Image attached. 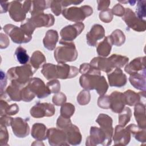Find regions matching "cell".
Wrapping results in <instances>:
<instances>
[{
    "mask_svg": "<svg viewBox=\"0 0 146 146\" xmlns=\"http://www.w3.org/2000/svg\"><path fill=\"white\" fill-rule=\"evenodd\" d=\"M129 61V58L125 56L112 54L109 58L98 56L94 58L90 62V64L106 73L110 72L115 68H121L124 66Z\"/></svg>",
    "mask_w": 146,
    "mask_h": 146,
    "instance_id": "cell-1",
    "label": "cell"
},
{
    "mask_svg": "<svg viewBox=\"0 0 146 146\" xmlns=\"http://www.w3.org/2000/svg\"><path fill=\"white\" fill-rule=\"evenodd\" d=\"M82 87L86 90H95L99 95H104L108 88V83L103 76L94 74H82L79 79Z\"/></svg>",
    "mask_w": 146,
    "mask_h": 146,
    "instance_id": "cell-2",
    "label": "cell"
},
{
    "mask_svg": "<svg viewBox=\"0 0 146 146\" xmlns=\"http://www.w3.org/2000/svg\"><path fill=\"white\" fill-rule=\"evenodd\" d=\"M36 71L31 64H24L10 68L7 72V76L11 82L25 85L31 79Z\"/></svg>",
    "mask_w": 146,
    "mask_h": 146,
    "instance_id": "cell-3",
    "label": "cell"
},
{
    "mask_svg": "<svg viewBox=\"0 0 146 146\" xmlns=\"http://www.w3.org/2000/svg\"><path fill=\"white\" fill-rule=\"evenodd\" d=\"M59 44L62 46L56 48L54 51V58L58 63L72 62L76 59L78 52L75 45L72 42L60 40Z\"/></svg>",
    "mask_w": 146,
    "mask_h": 146,
    "instance_id": "cell-4",
    "label": "cell"
},
{
    "mask_svg": "<svg viewBox=\"0 0 146 146\" xmlns=\"http://www.w3.org/2000/svg\"><path fill=\"white\" fill-rule=\"evenodd\" d=\"M92 13V8L87 5L80 7H71L68 9H64L62 11V14L66 19L76 23L83 21L86 17L90 16Z\"/></svg>",
    "mask_w": 146,
    "mask_h": 146,
    "instance_id": "cell-5",
    "label": "cell"
},
{
    "mask_svg": "<svg viewBox=\"0 0 146 146\" xmlns=\"http://www.w3.org/2000/svg\"><path fill=\"white\" fill-rule=\"evenodd\" d=\"M3 30L15 43H26L30 42L32 38V35L28 34L22 28L11 24L4 26Z\"/></svg>",
    "mask_w": 146,
    "mask_h": 146,
    "instance_id": "cell-6",
    "label": "cell"
},
{
    "mask_svg": "<svg viewBox=\"0 0 146 146\" xmlns=\"http://www.w3.org/2000/svg\"><path fill=\"white\" fill-rule=\"evenodd\" d=\"M122 19L129 28L136 31H144L146 29L145 21L137 18L135 13L129 8L125 9V13L123 16Z\"/></svg>",
    "mask_w": 146,
    "mask_h": 146,
    "instance_id": "cell-7",
    "label": "cell"
},
{
    "mask_svg": "<svg viewBox=\"0 0 146 146\" xmlns=\"http://www.w3.org/2000/svg\"><path fill=\"white\" fill-rule=\"evenodd\" d=\"M109 145L111 143L108 139L106 133L101 128L96 127H91L90 135L86 139V145Z\"/></svg>",
    "mask_w": 146,
    "mask_h": 146,
    "instance_id": "cell-8",
    "label": "cell"
},
{
    "mask_svg": "<svg viewBox=\"0 0 146 146\" xmlns=\"http://www.w3.org/2000/svg\"><path fill=\"white\" fill-rule=\"evenodd\" d=\"M29 90L39 99L47 97L51 94L50 90L43 81L39 78H33L26 84Z\"/></svg>",
    "mask_w": 146,
    "mask_h": 146,
    "instance_id": "cell-9",
    "label": "cell"
},
{
    "mask_svg": "<svg viewBox=\"0 0 146 146\" xmlns=\"http://www.w3.org/2000/svg\"><path fill=\"white\" fill-rule=\"evenodd\" d=\"M84 25L82 22L76 23L63 27L60 32L61 40L66 42L74 40L84 30Z\"/></svg>",
    "mask_w": 146,
    "mask_h": 146,
    "instance_id": "cell-10",
    "label": "cell"
},
{
    "mask_svg": "<svg viewBox=\"0 0 146 146\" xmlns=\"http://www.w3.org/2000/svg\"><path fill=\"white\" fill-rule=\"evenodd\" d=\"M29 19L35 29L52 26L55 22L54 17L52 14H44L43 12L31 14Z\"/></svg>",
    "mask_w": 146,
    "mask_h": 146,
    "instance_id": "cell-11",
    "label": "cell"
},
{
    "mask_svg": "<svg viewBox=\"0 0 146 146\" xmlns=\"http://www.w3.org/2000/svg\"><path fill=\"white\" fill-rule=\"evenodd\" d=\"M55 112L54 106L48 103H38L30 110L31 115L35 118L50 117L53 116Z\"/></svg>",
    "mask_w": 146,
    "mask_h": 146,
    "instance_id": "cell-12",
    "label": "cell"
},
{
    "mask_svg": "<svg viewBox=\"0 0 146 146\" xmlns=\"http://www.w3.org/2000/svg\"><path fill=\"white\" fill-rule=\"evenodd\" d=\"M47 138L51 145H68L66 135L63 129L51 128L47 130Z\"/></svg>",
    "mask_w": 146,
    "mask_h": 146,
    "instance_id": "cell-13",
    "label": "cell"
},
{
    "mask_svg": "<svg viewBox=\"0 0 146 146\" xmlns=\"http://www.w3.org/2000/svg\"><path fill=\"white\" fill-rule=\"evenodd\" d=\"M79 71L77 67L70 66L65 63H59L55 65V79H70L75 77L78 74Z\"/></svg>",
    "mask_w": 146,
    "mask_h": 146,
    "instance_id": "cell-14",
    "label": "cell"
},
{
    "mask_svg": "<svg viewBox=\"0 0 146 146\" xmlns=\"http://www.w3.org/2000/svg\"><path fill=\"white\" fill-rule=\"evenodd\" d=\"M8 10L10 18L15 22H21L26 18L27 12L21 1H14L9 2Z\"/></svg>",
    "mask_w": 146,
    "mask_h": 146,
    "instance_id": "cell-15",
    "label": "cell"
},
{
    "mask_svg": "<svg viewBox=\"0 0 146 146\" xmlns=\"http://www.w3.org/2000/svg\"><path fill=\"white\" fill-rule=\"evenodd\" d=\"M11 125L14 134L18 137H25L29 134L30 127L27 119L19 117L14 118Z\"/></svg>",
    "mask_w": 146,
    "mask_h": 146,
    "instance_id": "cell-16",
    "label": "cell"
},
{
    "mask_svg": "<svg viewBox=\"0 0 146 146\" xmlns=\"http://www.w3.org/2000/svg\"><path fill=\"white\" fill-rule=\"evenodd\" d=\"M107 74L111 87H121L127 83V76L123 74L120 68H115L110 72Z\"/></svg>",
    "mask_w": 146,
    "mask_h": 146,
    "instance_id": "cell-17",
    "label": "cell"
},
{
    "mask_svg": "<svg viewBox=\"0 0 146 146\" xmlns=\"http://www.w3.org/2000/svg\"><path fill=\"white\" fill-rule=\"evenodd\" d=\"M105 35L104 27L99 24L92 26L90 31L86 34L87 44L90 46H96L98 40L102 39Z\"/></svg>",
    "mask_w": 146,
    "mask_h": 146,
    "instance_id": "cell-18",
    "label": "cell"
},
{
    "mask_svg": "<svg viewBox=\"0 0 146 146\" xmlns=\"http://www.w3.org/2000/svg\"><path fill=\"white\" fill-rule=\"evenodd\" d=\"M115 145H126L131 140V132L127 128H124V127L117 125L115 127V133L113 136Z\"/></svg>",
    "mask_w": 146,
    "mask_h": 146,
    "instance_id": "cell-19",
    "label": "cell"
},
{
    "mask_svg": "<svg viewBox=\"0 0 146 146\" xmlns=\"http://www.w3.org/2000/svg\"><path fill=\"white\" fill-rule=\"evenodd\" d=\"M145 56L138 57L132 60L125 67L124 71L129 75L145 73Z\"/></svg>",
    "mask_w": 146,
    "mask_h": 146,
    "instance_id": "cell-20",
    "label": "cell"
},
{
    "mask_svg": "<svg viewBox=\"0 0 146 146\" xmlns=\"http://www.w3.org/2000/svg\"><path fill=\"white\" fill-rule=\"evenodd\" d=\"M96 121L100 125V128L106 133L108 140L111 143L113 132L112 118L106 114L100 113L98 116Z\"/></svg>",
    "mask_w": 146,
    "mask_h": 146,
    "instance_id": "cell-21",
    "label": "cell"
},
{
    "mask_svg": "<svg viewBox=\"0 0 146 146\" xmlns=\"http://www.w3.org/2000/svg\"><path fill=\"white\" fill-rule=\"evenodd\" d=\"M110 96V108L117 113H120L124 108L125 101L123 93L119 91H114Z\"/></svg>",
    "mask_w": 146,
    "mask_h": 146,
    "instance_id": "cell-22",
    "label": "cell"
},
{
    "mask_svg": "<svg viewBox=\"0 0 146 146\" xmlns=\"http://www.w3.org/2000/svg\"><path fill=\"white\" fill-rule=\"evenodd\" d=\"M63 130L66 133L67 141L69 145H76L80 143L82 135L78 127L71 123Z\"/></svg>",
    "mask_w": 146,
    "mask_h": 146,
    "instance_id": "cell-23",
    "label": "cell"
},
{
    "mask_svg": "<svg viewBox=\"0 0 146 146\" xmlns=\"http://www.w3.org/2000/svg\"><path fill=\"white\" fill-rule=\"evenodd\" d=\"M125 104L129 106H135L138 103L145 104V91L136 93L133 91L128 90L124 93Z\"/></svg>",
    "mask_w": 146,
    "mask_h": 146,
    "instance_id": "cell-24",
    "label": "cell"
},
{
    "mask_svg": "<svg viewBox=\"0 0 146 146\" xmlns=\"http://www.w3.org/2000/svg\"><path fill=\"white\" fill-rule=\"evenodd\" d=\"M25 85L19 84L15 82H11L10 85L6 88L5 95L7 96L5 98L8 99L9 101H18L21 100V91Z\"/></svg>",
    "mask_w": 146,
    "mask_h": 146,
    "instance_id": "cell-25",
    "label": "cell"
},
{
    "mask_svg": "<svg viewBox=\"0 0 146 146\" xmlns=\"http://www.w3.org/2000/svg\"><path fill=\"white\" fill-rule=\"evenodd\" d=\"M134 116L138 126L143 129L146 128L145 104L138 103L135 105Z\"/></svg>",
    "mask_w": 146,
    "mask_h": 146,
    "instance_id": "cell-26",
    "label": "cell"
},
{
    "mask_svg": "<svg viewBox=\"0 0 146 146\" xmlns=\"http://www.w3.org/2000/svg\"><path fill=\"white\" fill-rule=\"evenodd\" d=\"M58 40V32L54 30H49L46 33L45 36L43 39V43L45 48L51 51L55 48Z\"/></svg>",
    "mask_w": 146,
    "mask_h": 146,
    "instance_id": "cell-27",
    "label": "cell"
},
{
    "mask_svg": "<svg viewBox=\"0 0 146 146\" xmlns=\"http://www.w3.org/2000/svg\"><path fill=\"white\" fill-rule=\"evenodd\" d=\"M47 128L42 123H35L31 129V136L38 140H44L47 138Z\"/></svg>",
    "mask_w": 146,
    "mask_h": 146,
    "instance_id": "cell-28",
    "label": "cell"
},
{
    "mask_svg": "<svg viewBox=\"0 0 146 146\" xmlns=\"http://www.w3.org/2000/svg\"><path fill=\"white\" fill-rule=\"evenodd\" d=\"M129 80L131 85L136 89L145 91V73H137L131 75Z\"/></svg>",
    "mask_w": 146,
    "mask_h": 146,
    "instance_id": "cell-29",
    "label": "cell"
},
{
    "mask_svg": "<svg viewBox=\"0 0 146 146\" xmlns=\"http://www.w3.org/2000/svg\"><path fill=\"white\" fill-rule=\"evenodd\" d=\"M112 44L110 35L106 36L97 46L96 51L98 54L103 57L107 56L111 52Z\"/></svg>",
    "mask_w": 146,
    "mask_h": 146,
    "instance_id": "cell-30",
    "label": "cell"
},
{
    "mask_svg": "<svg viewBox=\"0 0 146 146\" xmlns=\"http://www.w3.org/2000/svg\"><path fill=\"white\" fill-rule=\"evenodd\" d=\"M132 133V136L139 142L145 143L146 141L145 129L140 128L134 124H129L126 127Z\"/></svg>",
    "mask_w": 146,
    "mask_h": 146,
    "instance_id": "cell-31",
    "label": "cell"
},
{
    "mask_svg": "<svg viewBox=\"0 0 146 146\" xmlns=\"http://www.w3.org/2000/svg\"><path fill=\"white\" fill-rule=\"evenodd\" d=\"M1 116L5 115H14L19 111V107L17 104L9 105L2 99L1 100Z\"/></svg>",
    "mask_w": 146,
    "mask_h": 146,
    "instance_id": "cell-32",
    "label": "cell"
},
{
    "mask_svg": "<svg viewBox=\"0 0 146 146\" xmlns=\"http://www.w3.org/2000/svg\"><path fill=\"white\" fill-rule=\"evenodd\" d=\"M46 62V59L43 54L40 51L37 50L33 53L30 59V64L37 70Z\"/></svg>",
    "mask_w": 146,
    "mask_h": 146,
    "instance_id": "cell-33",
    "label": "cell"
},
{
    "mask_svg": "<svg viewBox=\"0 0 146 146\" xmlns=\"http://www.w3.org/2000/svg\"><path fill=\"white\" fill-rule=\"evenodd\" d=\"M51 1H32L31 14L43 12L44 10L50 7Z\"/></svg>",
    "mask_w": 146,
    "mask_h": 146,
    "instance_id": "cell-34",
    "label": "cell"
},
{
    "mask_svg": "<svg viewBox=\"0 0 146 146\" xmlns=\"http://www.w3.org/2000/svg\"><path fill=\"white\" fill-rule=\"evenodd\" d=\"M112 44L116 46H120L125 42V37L123 31L119 29L114 30L110 35Z\"/></svg>",
    "mask_w": 146,
    "mask_h": 146,
    "instance_id": "cell-35",
    "label": "cell"
},
{
    "mask_svg": "<svg viewBox=\"0 0 146 146\" xmlns=\"http://www.w3.org/2000/svg\"><path fill=\"white\" fill-rule=\"evenodd\" d=\"M41 72L47 80L55 79V65L52 63L44 64L42 66Z\"/></svg>",
    "mask_w": 146,
    "mask_h": 146,
    "instance_id": "cell-36",
    "label": "cell"
},
{
    "mask_svg": "<svg viewBox=\"0 0 146 146\" xmlns=\"http://www.w3.org/2000/svg\"><path fill=\"white\" fill-rule=\"evenodd\" d=\"M15 55L17 60L21 64H26L29 60V56L27 53V51L21 46H19L17 48Z\"/></svg>",
    "mask_w": 146,
    "mask_h": 146,
    "instance_id": "cell-37",
    "label": "cell"
},
{
    "mask_svg": "<svg viewBox=\"0 0 146 146\" xmlns=\"http://www.w3.org/2000/svg\"><path fill=\"white\" fill-rule=\"evenodd\" d=\"M132 115L131 110L128 107H125L119 115V123L120 125L124 127L129 121Z\"/></svg>",
    "mask_w": 146,
    "mask_h": 146,
    "instance_id": "cell-38",
    "label": "cell"
},
{
    "mask_svg": "<svg viewBox=\"0 0 146 146\" xmlns=\"http://www.w3.org/2000/svg\"><path fill=\"white\" fill-rule=\"evenodd\" d=\"M79 72L82 74H94L101 75V71L95 67L92 66L90 63H83L80 65Z\"/></svg>",
    "mask_w": 146,
    "mask_h": 146,
    "instance_id": "cell-39",
    "label": "cell"
},
{
    "mask_svg": "<svg viewBox=\"0 0 146 146\" xmlns=\"http://www.w3.org/2000/svg\"><path fill=\"white\" fill-rule=\"evenodd\" d=\"M75 112V107L70 103H64L61 106L60 115L67 118H70Z\"/></svg>",
    "mask_w": 146,
    "mask_h": 146,
    "instance_id": "cell-40",
    "label": "cell"
},
{
    "mask_svg": "<svg viewBox=\"0 0 146 146\" xmlns=\"http://www.w3.org/2000/svg\"><path fill=\"white\" fill-rule=\"evenodd\" d=\"M146 1L145 0L138 1L137 2V7L136 14L137 18L140 19H144L146 16Z\"/></svg>",
    "mask_w": 146,
    "mask_h": 146,
    "instance_id": "cell-41",
    "label": "cell"
},
{
    "mask_svg": "<svg viewBox=\"0 0 146 146\" xmlns=\"http://www.w3.org/2000/svg\"><path fill=\"white\" fill-rule=\"evenodd\" d=\"M91 99L90 92L88 91L82 90L80 92L77 96V102L81 106H84L87 104Z\"/></svg>",
    "mask_w": 146,
    "mask_h": 146,
    "instance_id": "cell-42",
    "label": "cell"
},
{
    "mask_svg": "<svg viewBox=\"0 0 146 146\" xmlns=\"http://www.w3.org/2000/svg\"><path fill=\"white\" fill-rule=\"evenodd\" d=\"M35 95L29 90L26 84L22 89L21 100L24 102H29L31 101L35 98Z\"/></svg>",
    "mask_w": 146,
    "mask_h": 146,
    "instance_id": "cell-43",
    "label": "cell"
},
{
    "mask_svg": "<svg viewBox=\"0 0 146 146\" xmlns=\"http://www.w3.org/2000/svg\"><path fill=\"white\" fill-rule=\"evenodd\" d=\"M50 7L51 11L55 15H59L62 13L63 7L61 3V1H51Z\"/></svg>",
    "mask_w": 146,
    "mask_h": 146,
    "instance_id": "cell-44",
    "label": "cell"
},
{
    "mask_svg": "<svg viewBox=\"0 0 146 146\" xmlns=\"http://www.w3.org/2000/svg\"><path fill=\"white\" fill-rule=\"evenodd\" d=\"M99 16L100 19L105 23L110 22L113 18V14L112 11L109 9L102 11L99 13Z\"/></svg>",
    "mask_w": 146,
    "mask_h": 146,
    "instance_id": "cell-45",
    "label": "cell"
},
{
    "mask_svg": "<svg viewBox=\"0 0 146 146\" xmlns=\"http://www.w3.org/2000/svg\"><path fill=\"white\" fill-rule=\"evenodd\" d=\"M98 105L99 107L109 109L110 108V100L109 95H101L98 100Z\"/></svg>",
    "mask_w": 146,
    "mask_h": 146,
    "instance_id": "cell-46",
    "label": "cell"
},
{
    "mask_svg": "<svg viewBox=\"0 0 146 146\" xmlns=\"http://www.w3.org/2000/svg\"><path fill=\"white\" fill-rule=\"evenodd\" d=\"M46 86L48 87L51 93L57 94L60 91V84L58 80L54 79L48 82Z\"/></svg>",
    "mask_w": 146,
    "mask_h": 146,
    "instance_id": "cell-47",
    "label": "cell"
},
{
    "mask_svg": "<svg viewBox=\"0 0 146 146\" xmlns=\"http://www.w3.org/2000/svg\"><path fill=\"white\" fill-rule=\"evenodd\" d=\"M0 143L1 145H7V141L9 139V134L6 128V127L3 125H0Z\"/></svg>",
    "mask_w": 146,
    "mask_h": 146,
    "instance_id": "cell-48",
    "label": "cell"
},
{
    "mask_svg": "<svg viewBox=\"0 0 146 146\" xmlns=\"http://www.w3.org/2000/svg\"><path fill=\"white\" fill-rule=\"evenodd\" d=\"M71 124V121L70 118L64 117L61 115L58 117V120L56 121V127H58V128L61 129H63Z\"/></svg>",
    "mask_w": 146,
    "mask_h": 146,
    "instance_id": "cell-49",
    "label": "cell"
},
{
    "mask_svg": "<svg viewBox=\"0 0 146 146\" xmlns=\"http://www.w3.org/2000/svg\"><path fill=\"white\" fill-rule=\"evenodd\" d=\"M66 96L62 92L55 94L52 97V102L56 106H62L66 102Z\"/></svg>",
    "mask_w": 146,
    "mask_h": 146,
    "instance_id": "cell-50",
    "label": "cell"
},
{
    "mask_svg": "<svg viewBox=\"0 0 146 146\" xmlns=\"http://www.w3.org/2000/svg\"><path fill=\"white\" fill-rule=\"evenodd\" d=\"M111 11L113 14L119 17L123 16L125 13L124 7L121 4L119 3H117L115 6H114L112 7Z\"/></svg>",
    "mask_w": 146,
    "mask_h": 146,
    "instance_id": "cell-51",
    "label": "cell"
},
{
    "mask_svg": "<svg viewBox=\"0 0 146 146\" xmlns=\"http://www.w3.org/2000/svg\"><path fill=\"white\" fill-rule=\"evenodd\" d=\"M13 120V118L11 117H9L7 115L1 116V119H0L1 125H3L5 127L10 126L11 125Z\"/></svg>",
    "mask_w": 146,
    "mask_h": 146,
    "instance_id": "cell-52",
    "label": "cell"
},
{
    "mask_svg": "<svg viewBox=\"0 0 146 146\" xmlns=\"http://www.w3.org/2000/svg\"><path fill=\"white\" fill-rule=\"evenodd\" d=\"M97 2L98 3V10L99 11L107 9L110 4V1H98Z\"/></svg>",
    "mask_w": 146,
    "mask_h": 146,
    "instance_id": "cell-53",
    "label": "cell"
},
{
    "mask_svg": "<svg viewBox=\"0 0 146 146\" xmlns=\"http://www.w3.org/2000/svg\"><path fill=\"white\" fill-rule=\"evenodd\" d=\"M7 84V80L6 78L5 74L3 72V71H1V94H3V88L5 87Z\"/></svg>",
    "mask_w": 146,
    "mask_h": 146,
    "instance_id": "cell-54",
    "label": "cell"
},
{
    "mask_svg": "<svg viewBox=\"0 0 146 146\" xmlns=\"http://www.w3.org/2000/svg\"><path fill=\"white\" fill-rule=\"evenodd\" d=\"M9 4L8 2H1V13H6L9 9Z\"/></svg>",
    "mask_w": 146,
    "mask_h": 146,
    "instance_id": "cell-55",
    "label": "cell"
},
{
    "mask_svg": "<svg viewBox=\"0 0 146 146\" xmlns=\"http://www.w3.org/2000/svg\"><path fill=\"white\" fill-rule=\"evenodd\" d=\"M128 2L130 4V5L133 6L135 4V3L136 2V1H128Z\"/></svg>",
    "mask_w": 146,
    "mask_h": 146,
    "instance_id": "cell-56",
    "label": "cell"
}]
</instances>
